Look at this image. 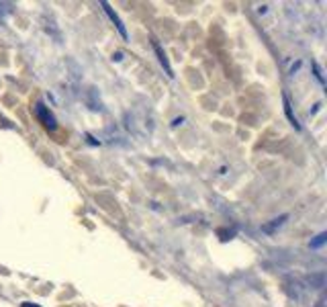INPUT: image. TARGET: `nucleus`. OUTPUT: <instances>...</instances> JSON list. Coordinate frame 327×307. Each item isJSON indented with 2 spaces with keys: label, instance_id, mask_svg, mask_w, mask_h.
Listing matches in <instances>:
<instances>
[{
  "label": "nucleus",
  "instance_id": "4",
  "mask_svg": "<svg viewBox=\"0 0 327 307\" xmlns=\"http://www.w3.org/2000/svg\"><path fill=\"white\" fill-rule=\"evenodd\" d=\"M287 219H289V215H287V213H285V215H280V217L272 219L270 224H264V226H262V232H266V234H274L278 228H282V226H285V222H287Z\"/></svg>",
  "mask_w": 327,
  "mask_h": 307
},
{
  "label": "nucleus",
  "instance_id": "10",
  "mask_svg": "<svg viewBox=\"0 0 327 307\" xmlns=\"http://www.w3.org/2000/svg\"><path fill=\"white\" fill-rule=\"evenodd\" d=\"M23 307H39V305H35V303H23Z\"/></svg>",
  "mask_w": 327,
  "mask_h": 307
},
{
  "label": "nucleus",
  "instance_id": "5",
  "mask_svg": "<svg viewBox=\"0 0 327 307\" xmlns=\"http://www.w3.org/2000/svg\"><path fill=\"white\" fill-rule=\"evenodd\" d=\"M282 104H285V113H287V117H289V121L297 127V129H301V125H299V121H297V117L293 115V108H291V102H289V96L287 94H282Z\"/></svg>",
  "mask_w": 327,
  "mask_h": 307
},
{
  "label": "nucleus",
  "instance_id": "8",
  "mask_svg": "<svg viewBox=\"0 0 327 307\" xmlns=\"http://www.w3.org/2000/svg\"><path fill=\"white\" fill-rule=\"evenodd\" d=\"M217 234H219V236H233V234H235V230H231V232H225V230H219V232H217Z\"/></svg>",
  "mask_w": 327,
  "mask_h": 307
},
{
  "label": "nucleus",
  "instance_id": "7",
  "mask_svg": "<svg viewBox=\"0 0 327 307\" xmlns=\"http://www.w3.org/2000/svg\"><path fill=\"white\" fill-rule=\"evenodd\" d=\"M313 70H315V76H317V80H319L321 84H325V80H323V74H321V70H319V66H317V64H313Z\"/></svg>",
  "mask_w": 327,
  "mask_h": 307
},
{
  "label": "nucleus",
  "instance_id": "3",
  "mask_svg": "<svg viewBox=\"0 0 327 307\" xmlns=\"http://www.w3.org/2000/svg\"><path fill=\"white\" fill-rule=\"evenodd\" d=\"M102 8H104V12L108 14V18H111V20H113V23H115V27H117V31L121 33V37H125V39H127V29H125V25L121 23V18H119V16H117V14L113 12V8H111V6H108L106 2H102Z\"/></svg>",
  "mask_w": 327,
  "mask_h": 307
},
{
  "label": "nucleus",
  "instance_id": "6",
  "mask_svg": "<svg viewBox=\"0 0 327 307\" xmlns=\"http://www.w3.org/2000/svg\"><path fill=\"white\" fill-rule=\"evenodd\" d=\"M325 240H327V234L323 232V234H319L315 240H311V244H309V246H311L313 250H317V248H321V246L325 244Z\"/></svg>",
  "mask_w": 327,
  "mask_h": 307
},
{
  "label": "nucleus",
  "instance_id": "1",
  "mask_svg": "<svg viewBox=\"0 0 327 307\" xmlns=\"http://www.w3.org/2000/svg\"><path fill=\"white\" fill-rule=\"evenodd\" d=\"M35 117L45 125L49 131H53V129H57V119L53 117V113L49 111V106H45L43 102H37L35 104Z\"/></svg>",
  "mask_w": 327,
  "mask_h": 307
},
{
  "label": "nucleus",
  "instance_id": "2",
  "mask_svg": "<svg viewBox=\"0 0 327 307\" xmlns=\"http://www.w3.org/2000/svg\"><path fill=\"white\" fill-rule=\"evenodd\" d=\"M151 46H154V50H156V54H158V60H160V64L164 66V70H166L168 78H174V72H172V68H170V62H168V58H166L164 50L160 48V43H158V41L154 39V41H151Z\"/></svg>",
  "mask_w": 327,
  "mask_h": 307
},
{
  "label": "nucleus",
  "instance_id": "9",
  "mask_svg": "<svg viewBox=\"0 0 327 307\" xmlns=\"http://www.w3.org/2000/svg\"><path fill=\"white\" fill-rule=\"evenodd\" d=\"M113 60H115V62H121V60H123V54H121V52L113 54Z\"/></svg>",
  "mask_w": 327,
  "mask_h": 307
}]
</instances>
